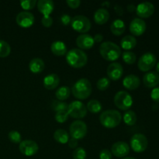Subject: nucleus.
<instances>
[{"mask_svg": "<svg viewBox=\"0 0 159 159\" xmlns=\"http://www.w3.org/2000/svg\"><path fill=\"white\" fill-rule=\"evenodd\" d=\"M99 53L102 58L108 61H115L121 55V49L116 43L111 41H106L101 43Z\"/></svg>", "mask_w": 159, "mask_h": 159, "instance_id": "nucleus-1", "label": "nucleus"}, {"mask_svg": "<svg viewBox=\"0 0 159 159\" xmlns=\"http://www.w3.org/2000/svg\"><path fill=\"white\" fill-rule=\"evenodd\" d=\"M66 61L68 65L72 68H81L87 64L88 57L82 50L73 48L67 52Z\"/></svg>", "mask_w": 159, "mask_h": 159, "instance_id": "nucleus-2", "label": "nucleus"}, {"mask_svg": "<svg viewBox=\"0 0 159 159\" xmlns=\"http://www.w3.org/2000/svg\"><path fill=\"white\" fill-rule=\"evenodd\" d=\"M93 88L91 82L87 79H80L73 85L71 93L78 99H85L91 95Z\"/></svg>", "mask_w": 159, "mask_h": 159, "instance_id": "nucleus-3", "label": "nucleus"}, {"mask_svg": "<svg viewBox=\"0 0 159 159\" xmlns=\"http://www.w3.org/2000/svg\"><path fill=\"white\" fill-rule=\"evenodd\" d=\"M121 120L122 115L115 110H105L99 116V121L106 128H114L120 124Z\"/></svg>", "mask_w": 159, "mask_h": 159, "instance_id": "nucleus-4", "label": "nucleus"}, {"mask_svg": "<svg viewBox=\"0 0 159 159\" xmlns=\"http://www.w3.org/2000/svg\"><path fill=\"white\" fill-rule=\"evenodd\" d=\"M71 25L74 30L83 34L91 29V22L89 19L82 15H78L73 17Z\"/></svg>", "mask_w": 159, "mask_h": 159, "instance_id": "nucleus-5", "label": "nucleus"}, {"mask_svg": "<svg viewBox=\"0 0 159 159\" xmlns=\"http://www.w3.org/2000/svg\"><path fill=\"white\" fill-rule=\"evenodd\" d=\"M114 104L121 110H129L133 105V98L126 91H119L114 96Z\"/></svg>", "mask_w": 159, "mask_h": 159, "instance_id": "nucleus-6", "label": "nucleus"}, {"mask_svg": "<svg viewBox=\"0 0 159 159\" xmlns=\"http://www.w3.org/2000/svg\"><path fill=\"white\" fill-rule=\"evenodd\" d=\"M68 116L75 119H82L87 114L86 107L80 101H73L68 105Z\"/></svg>", "mask_w": 159, "mask_h": 159, "instance_id": "nucleus-7", "label": "nucleus"}, {"mask_svg": "<svg viewBox=\"0 0 159 159\" xmlns=\"http://www.w3.org/2000/svg\"><path fill=\"white\" fill-rule=\"evenodd\" d=\"M69 131L71 137L76 140H81L85 137L87 134V125L85 122L82 120L74 121L71 124L69 127Z\"/></svg>", "mask_w": 159, "mask_h": 159, "instance_id": "nucleus-8", "label": "nucleus"}, {"mask_svg": "<svg viewBox=\"0 0 159 159\" xmlns=\"http://www.w3.org/2000/svg\"><path fill=\"white\" fill-rule=\"evenodd\" d=\"M130 148L137 153L144 152L147 149L148 141L145 135L142 134H135L130 139Z\"/></svg>", "mask_w": 159, "mask_h": 159, "instance_id": "nucleus-9", "label": "nucleus"}, {"mask_svg": "<svg viewBox=\"0 0 159 159\" xmlns=\"http://www.w3.org/2000/svg\"><path fill=\"white\" fill-rule=\"evenodd\" d=\"M157 58L155 54L148 52L140 57L138 62V66L141 71H148L155 66Z\"/></svg>", "mask_w": 159, "mask_h": 159, "instance_id": "nucleus-10", "label": "nucleus"}, {"mask_svg": "<svg viewBox=\"0 0 159 159\" xmlns=\"http://www.w3.org/2000/svg\"><path fill=\"white\" fill-rule=\"evenodd\" d=\"M20 152L27 157L34 156L38 152L39 147L37 142L32 140H24L20 143Z\"/></svg>", "mask_w": 159, "mask_h": 159, "instance_id": "nucleus-11", "label": "nucleus"}, {"mask_svg": "<svg viewBox=\"0 0 159 159\" xmlns=\"http://www.w3.org/2000/svg\"><path fill=\"white\" fill-rule=\"evenodd\" d=\"M16 21L20 27L29 28L34 25L35 18L31 12L28 11H23L17 14Z\"/></svg>", "mask_w": 159, "mask_h": 159, "instance_id": "nucleus-12", "label": "nucleus"}, {"mask_svg": "<svg viewBox=\"0 0 159 159\" xmlns=\"http://www.w3.org/2000/svg\"><path fill=\"white\" fill-rule=\"evenodd\" d=\"M155 12V6L152 2H144L138 5L136 7V13L140 18H148Z\"/></svg>", "mask_w": 159, "mask_h": 159, "instance_id": "nucleus-13", "label": "nucleus"}, {"mask_svg": "<svg viewBox=\"0 0 159 159\" xmlns=\"http://www.w3.org/2000/svg\"><path fill=\"white\" fill-rule=\"evenodd\" d=\"M111 153L117 158H125L130 153V147L125 141H118L112 145Z\"/></svg>", "mask_w": 159, "mask_h": 159, "instance_id": "nucleus-14", "label": "nucleus"}, {"mask_svg": "<svg viewBox=\"0 0 159 159\" xmlns=\"http://www.w3.org/2000/svg\"><path fill=\"white\" fill-rule=\"evenodd\" d=\"M107 73L110 80L117 81L122 77L124 68L122 65L118 62H113L109 65Z\"/></svg>", "mask_w": 159, "mask_h": 159, "instance_id": "nucleus-15", "label": "nucleus"}, {"mask_svg": "<svg viewBox=\"0 0 159 159\" xmlns=\"http://www.w3.org/2000/svg\"><path fill=\"white\" fill-rule=\"evenodd\" d=\"M146 23L144 20L141 18H134L130 24V31L133 35L141 36L145 32Z\"/></svg>", "mask_w": 159, "mask_h": 159, "instance_id": "nucleus-16", "label": "nucleus"}, {"mask_svg": "<svg viewBox=\"0 0 159 159\" xmlns=\"http://www.w3.org/2000/svg\"><path fill=\"white\" fill-rule=\"evenodd\" d=\"M76 44L82 50H89L94 46L95 41L92 36L84 34L79 35L76 39Z\"/></svg>", "mask_w": 159, "mask_h": 159, "instance_id": "nucleus-17", "label": "nucleus"}, {"mask_svg": "<svg viewBox=\"0 0 159 159\" xmlns=\"http://www.w3.org/2000/svg\"><path fill=\"white\" fill-rule=\"evenodd\" d=\"M143 82L147 88H155L159 84V75L156 71H149L143 77Z\"/></svg>", "mask_w": 159, "mask_h": 159, "instance_id": "nucleus-18", "label": "nucleus"}, {"mask_svg": "<svg viewBox=\"0 0 159 159\" xmlns=\"http://www.w3.org/2000/svg\"><path fill=\"white\" fill-rule=\"evenodd\" d=\"M37 9L43 16H51L54 9V4L51 0H40L37 2Z\"/></svg>", "mask_w": 159, "mask_h": 159, "instance_id": "nucleus-19", "label": "nucleus"}, {"mask_svg": "<svg viewBox=\"0 0 159 159\" xmlns=\"http://www.w3.org/2000/svg\"><path fill=\"white\" fill-rule=\"evenodd\" d=\"M141 80L135 75H127L123 80V85L127 89L135 90L140 86Z\"/></svg>", "mask_w": 159, "mask_h": 159, "instance_id": "nucleus-20", "label": "nucleus"}, {"mask_svg": "<svg viewBox=\"0 0 159 159\" xmlns=\"http://www.w3.org/2000/svg\"><path fill=\"white\" fill-rule=\"evenodd\" d=\"M60 83V79L57 74H50L45 76L43 84L46 89L53 90L57 88Z\"/></svg>", "mask_w": 159, "mask_h": 159, "instance_id": "nucleus-21", "label": "nucleus"}, {"mask_svg": "<svg viewBox=\"0 0 159 159\" xmlns=\"http://www.w3.org/2000/svg\"><path fill=\"white\" fill-rule=\"evenodd\" d=\"M94 21L99 25H103L107 23L110 19V12L107 9L104 8L98 9L94 13Z\"/></svg>", "mask_w": 159, "mask_h": 159, "instance_id": "nucleus-22", "label": "nucleus"}, {"mask_svg": "<svg viewBox=\"0 0 159 159\" xmlns=\"http://www.w3.org/2000/svg\"><path fill=\"white\" fill-rule=\"evenodd\" d=\"M51 50L56 56H64L67 54V46L63 41L57 40L51 43Z\"/></svg>", "mask_w": 159, "mask_h": 159, "instance_id": "nucleus-23", "label": "nucleus"}, {"mask_svg": "<svg viewBox=\"0 0 159 159\" xmlns=\"http://www.w3.org/2000/svg\"><path fill=\"white\" fill-rule=\"evenodd\" d=\"M45 68L44 62L42 59L36 57L32 59L29 63V69L30 71L34 74H38L42 72Z\"/></svg>", "mask_w": 159, "mask_h": 159, "instance_id": "nucleus-24", "label": "nucleus"}, {"mask_svg": "<svg viewBox=\"0 0 159 159\" xmlns=\"http://www.w3.org/2000/svg\"><path fill=\"white\" fill-rule=\"evenodd\" d=\"M137 45V40L134 36L127 35L123 37L120 40L121 48L125 51H130V50L134 49Z\"/></svg>", "mask_w": 159, "mask_h": 159, "instance_id": "nucleus-25", "label": "nucleus"}, {"mask_svg": "<svg viewBox=\"0 0 159 159\" xmlns=\"http://www.w3.org/2000/svg\"><path fill=\"white\" fill-rule=\"evenodd\" d=\"M126 29L125 23L123 20L116 19L110 25V30L113 34L116 36H120L124 33Z\"/></svg>", "mask_w": 159, "mask_h": 159, "instance_id": "nucleus-26", "label": "nucleus"}, {"mask_svg": "<svg viewBox=\"0 0 159 159\" xmlns=\"http://www.w3.org/2000/svg\"><path fill=\"white\" fill-rule=\"evenodd\" d=\"M54 139L57 143L65 144L68 143V140H69V135H68V132L64 129H58L54 132Z\"/></svg>", "mask_w": 159, "mask_h": 159, "instance_id": "nucleus-27", "label": "nucleus"}, {"mask_svg": "<svg viewBox=\"0 0 159 159\" xmlns=\"http://www.w3.org/2000/svg\"><path fill=\"white\" fill-rule=\"evenodd\" d=\"M71 94V90L68 86H61L57 89L55 93V96L59 101H64L68 99Z\"/></svg>", "mask_w": 159, "mask_h": 159, "instance_id": "nucleus-28", "label": "nucleus"}, {"mask_svg": "<svg viewBox=\"0 0 159 159\" xmlns=\"http://www.w3.org/2000/svg\"><path fill=\"white\" fill-rule=\"evenodd\" d=\"M124 122L128 126H133L137 122V115L133 110H127L123 116Z\"/></svg>", "mask_w": 159, "mask_h": 159, "instance_id": "nucleus-29", "label": "nucleus"}, {"mask_svg": "<svg viewBox=\"0 0 159 159\" xmlns=\"http://www.w3.org/2000/svg\"><path fill=\"white\" fill-rule=\"evenodd\" d=\"M102 105H101L100 102L96 99H92V100L89 101L87 103L86 109L92 113H98L101 112L102 110Z\"/></svg>", "mask_w": 159, "mask_h": 159, "instance_id": "nucleus-30", "label": "nucleus"}, {"mask_svg": "<svg viewBox=\"0 0 159 159\" xmlns=\"http://www.w3.org/2000/svg\"><path fill=\"white\" fill-rule=\"evenodd\" d=\"M11 52V47L5 40H0V57H6Z\"/></svg>", "mask_w": 159, "mask_h": 159, "instance_id": "nucleus-31", "label": "nucleus"}, {"mask_svg": "<svg viewBox=\"0 0 159 159\" xmlns=\"http://www.w3.org/2000/svg\"><path fill=\"white\" fill-rule=\"evenodd\" d=\"M123 60L127 65H133L136 62V54L131 51H124L123 53Z\"/></svg>", "mask_w": 159, "mask_h": 159, "instance_id": "nucleus-32", "label": "nucleus"}, {"mask_svg": "<svg viewBox=\"0 0 159 159\" xmlns=\"http://www.w3.org/2000/svg\"><path fill=\"white\" fill-rule=\"evenodd\" d=\"M52 109L55 112L60 111H68V105L66 102H64L62 101H53L51 104Z\"/></svg>", "mask_w": 159, "mask_h": 159, "instance_id": "nucleus-33", "label": "nucleus"}, {"mask_svg": "<svg viewBox=\"0 0 159 159\" xmlns=\"http://www.w3.org/2000/svg\"><path fill=\"white\" fill-rule=\"evenodd\" d=\"M110 85V81L108 78H101L98 80L97 83H96V86H97L98 89L101 90V91H104V90L107 89Z\"/></svg>", "mask_w": 159, "mask_h": 159, "instance_id": "nucleus-34", "label": "nucleus"}, {"mask_svg": "<svg viewBox=\"0 0 159 159\" xmlns=\"http://www.w3.org/2000/svg\"><path fill=\"white\" fill-rule=\"evenodd\" d=\"M9 141L13 144H20L22 141V137L20 132L16 131V130H12L8 134Z\"/></svg>", "mask_w": 159, "mask_h": 159, "instance_id": "nucleus-35", "label": "nucleus"}, {"mask_svg": "<svg viewBox=\"0 0 159 159\" xmlns=\"http://www.w3.org/2000/svg\"><path fill=\"white\" fill-rule=\"evenodd\" d=\"M73 159H85L86 158V152L83 148H77L72 153Z\"/></svg>", "mask_w": 159, "mask_h": 159, "instance_id": "nucleus-36", "label": "nucleus"}, {"mask_svg": "<svg viewBox=\"0 0 159 159\" xmlns=\"http://www.w3.org/2000/svg\"><path fill=\"white\" fill-rule=\"evenodd\" d=\"M37 5V1L36 0H23L20 2V6L22 9H25L26 11L33 9Z\"/></svg>", "mask_w": 159, "mask_h": 159, "instance_id": "nucleus-37", "label": "nucleus"}, {"mask_svg": "<svg viewBox=\"0 0 159 159\" xmlns=\"http://www.w3.org/2000/svg\"><path fill=\"white\" fill-rule=\"evenodd\" d=\"M68 116H68V111H60L56 112L54 118L57 123L62 124V123H65V121H67V120L68 119Z\"/></svg>", "mask_w": 159, "mask_h": 159, "instance_id": "nucleus-38", "label": "nucleus"}, {"mask_svg": "<svg viewBox=\"0 0 159 159\" xmlns=\"http://www.w3.org/2000/svg\"><path fill=\"white\" fill-rule=\"evenodd\" d=\"M42 25L44 27H51L53 24V19L51 16H43L41 20Z\"/></svg>", "mask_w": 159, "mask_h": 159, "instance_id": "nucleus-39", "label": "nucleus"}, {"mask_svg": "<svg viewBox=\"0 0 159 159\" xmlns=\"http://www.w3.org/2000/svg\"><path fill=\"white\" fill-rule=\"evenodd\" d=\"M99 158L100 159H112V153L108 149H102L99 152Z\"/></svg>", "mask_w": 159, "mask_h": 159, "instance_id": "nucleus-40", "label": "nucleus"}, {"mask_svg": "<svg viewBox=\"0 0 159 159\" xmlns=\"http://www.w3.org/2000/svg\"><path fill=\"white\" fill-rule=\"evenodd\" d=\"M151 98L155 102H159V87H155L151 93Z\"/></svg>", "mask_w": 159, "mask_h": 159, "instance_id": "nucleus-41", "label": "nucleus"}, {"mask_svg": "<svg viewBox=\"0 0 159 159\" xmlns=\"http://www.w3.org/2000/svg\"><path fill=\"white\" fill-rule=\"evenodd\" d=\"M66 3L71 9H77L80 6L81 2L79 0H67Z\"/></svg>", "mask_w": 159, "mask_h": 159, "instance_id": "nucleus-42", "label": "nucleus"}, {"mask_svg": "<svg viewBox=\"0 0 159 159\" xmlns=\"http://www.w3.org/2000/svg\"><path fill=\"white\" fill-rule=\"evenodd\" d=\"M71 20H72V18H71V16L69 15H67V14H64L61 17V21L62 24L65 25V26L69 25L71 23Z\"/></svg>", "mask_w": 159, "mask_h": 159, "instance_id": "nucleus-43", "label": "nucleus"}, {"mask_svg": "<svg viewBox=\"0 0 159 159\" xmlns=\"http://www.w3.org/2000/svg\"><path fill=\"white\" fill-rule=\"evenodd\" d=\"M68 146H69L70 148H72V149L77 148L78 141H77V140L75 139V138H71V139L68 140Z\"/></svg>", "mask_w": 159, "mask_h": 159, "instance_id": "nucleus-44", "label": "nucleus"}, {"mask_svg": "<svg viewBox=\"0 0 159 159\" xmlns=\"http://www.w3.org/2000/svg\"><path fill=\"white\" fill-rule=\"evenodd\" d=\"M93 39H94L95 43H101V42L102 41V40H103V37H102V34H98L95 35V37H93Z\"/></svg>", "mask_w": 159, "mask_h": 159, "instance_id": "nucleus-45", "label": "nucleus"}, {"mask_svg": "<svg viewBox=\"0 0 159 159\" xmlns=\"http://www.w3.org/2000/svg\"><path fill=\"white\" fill-rule=\"evenodd\" d=\"M115 10L116 11L117 14H118V15H120V16L123 15V13H124V9H123L122 8H121L120 6H115Z\"/></svg>", "mask_w": 159, "mask_h": 159, "instance_id": "nucleus-46", "label": "nucleus"}, {"mask_svg": "<svg viewBox=\"0 0 159 159\" xmlns=\"http://www.w3.org/2000/svg\"><path fill=\"white\" fill-rule=\"evenodd\" d=\"M127 10H128L129 12H134V10H136V7H135L134 5H133V4L128 5V6H127Z\"/></svg>", "mask_w": 159, "mask_h": 159, "instance_id": "nucleus-47", "label": "nucleus"}, {"mask_svg": "<svg viewBox=\"0 0 159 159\" xmlns=\"http://www.w3.org/2000/svg\"><path fill=\"white\" fill-rule=\"evenodd\" d=\"M156 72L159 73V62H158V64L156 65Z\"/></svg>", "mask_w": 159, "mask_h": 159, "instance_id": "nucleus-48", "label": "nucleus"}, {"mask_svg": "<svg viewBox=\"0 0 159 159\" xmlns=\"http://www.w3.org/2000/svg\"><path fill=\"white\" fill-rule=\"evenodd\" d=\"M122 159H135V158H131V157H125V158H123Z\"/></svg>", "mask_w": 159, "mask_h": 159, "instance_id": "nucleus-49", "label": "nucleus"}]
</instances>
